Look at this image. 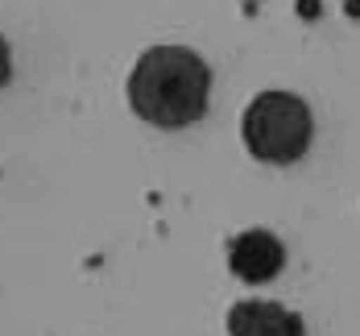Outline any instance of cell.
I'll use <instances>...</instances> for the list:
<instances>
[{"instance_id":"4","label":"cell","mask_w":360,"mask_h":336,"mask_svg":"<svg viewBox=\"0 0 360 336\" xmlns=\"http://www.w3.org/2000/svg\"><path fill=\"white\" fill-rule=\"evenodd\" d=\"M228 336H307V324L290 307L265 303V299H245L228 311Z\"/></svg>"},{"instance_id":"3","label":"cell","mask_w":360,"mask_h":336,"mask_svg":"<svg viewBox=\"0 0 360 336\" xmlns=\"http://www.w3.org/2000/svg\"><path fill=\"white\" fill-rule=\"evenodd\" d=\"M228 266L236 278L245 282H269L282 266H286V249L274 232L265 228H252V232H240L232 245H228Z\"/></svg>"},{"instance_id":"2","label":"cell","mask_w":360,"mask_h":336,"mask_svg":"<svg viewBox=\"0 0 360 336\" xmlns=\"http://www.w3.org/2000/svg\"><path fill=\"white\" fill-rule=\"evenodd\" d=\"M240 133H245V146L252 158L286 166L311 149L315 120H311L307 100H298L294 92H261L245 112Z\"/></svg>"},{"instance_id":"1","label":"cell","mask_w":360,"mask_h":336,"mask_svg":"<svg viewBox=\"0 0 360 336\" xmlns=\"http://www.w3.org/2000/svg\"><path fill=\"white\" fill-rule=\"evenodd\" d=\"M207 96H212V67L186 46H153L129 75L133 112L162 129L195 125L207 112Z\"/></svg>"},{"instance_id":"5","label":"cell","mask_w":360,"mask_h":336,"mask_svg":"<svg viewBox=\"0 0 360 336\" xmlns=\"http://www.w3.org/2000/svg\"><path fill=\"white\" fill-rule=\"evenodd\" d=\"M8 75H13V54H8V42L0 37V87L8 83Z\"/></svg>"},{"instance_id":"6","label":"cell","mask_w":360,"mask_h":336,"mask_svg":"<svg viewBox=\"0 0 360 336\" xmlns=\"http://www.w3.org/2000/svg\"><path fill=\"white\" fill-rule=\"evenodd\" d=\"M298 8H302V13H311V17H315V13H319V4H315V0H302V4H298Z\"/></svg>"}]
</instances>
